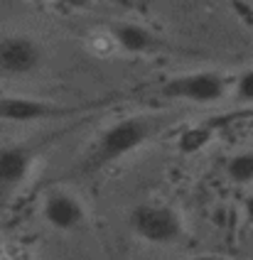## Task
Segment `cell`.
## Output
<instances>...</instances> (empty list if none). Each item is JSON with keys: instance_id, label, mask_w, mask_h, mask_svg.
Returning <instances> with one entry per match:
<instances>
[{"instance_id": "cell-1", "label": "cell", "mask_w": 253, "mask_h": 260, "mask_svg": "<svg viewBox=\"0 0 253 260\" xmlns=\"http://www.w3.org/2000/svg\"><path fill=\"white\" fill-rule=\"evenodd\" d=\"M152 133H155V120L145 116L125 118V120L113 123L96 145L93 157H91V167H99V165H106V162H113V159L128 155L138 145L145 143Z\"/></svg>"}, {"instance_id": "cell-7", "label": "cell", "mask_w": 253, "mask_h": 260, "mask_svg": "<svg viewBox=\"0 0 253 260\" xmlns=\"http://www.w3.org/2000/svg\"><path fill=\"white\" fill-rule=\"evenodd\" d=\"M30 150L25 147H3L0 150V197L13 189L30 172Z\"/></svg>"}, {"instance_id": "cell-9", "label": "cell", "mask_w": 253, "mask_h": 260, "mask_svg": "<svg viewBox=\"0 0 253 260\" xmlns=\"http://www.w3.org/2000/svg\"><path fill=\"white\" fill-rule=\"evenodd\" d=\"M226 172L236 184L253 182V152H241L236 157H231L226 165Z\"/></svg>"}, {"instance_id": "cell-4", "label": "cell", "mask_w": 253, "mask_h": 260, "mask_svg": "<svg viewBox=\"0 0 253 260\" xmlns=\"http://www.w3.org/2000/svg\"><path fill=\"white\" fill-rule=\"evenodd\" d=\"M42 64V49L40 44L25 37V35H10L0 40V72L10 76H25L32 74Z\"/></svg>"}, {"instance_id": "cell-11", "label": "cell", "mask_w": 253, "mask_h": 260, "mask_svg": "<svg viewBox=\"0 0 253 260\" xmlns=\"http://www.w3.org/2000/svg\"><path fill=\"white\" fill-rule=\"evenodd\" d=\"M236 93L241 101H253V72H246L241 79H238Z\"/></svg>"}, {"instance_id": "cell-13", "label": "cell", "mask_w": 253, "mask_h": 260, "mask_svg": "<svg viewBox=\"0 0 253 260\" xmlns=\"http://www.w3.org/2000/svg\"><path fill=\"white\" fill-rule=\"evenodd\" d=\"M189 260H224V258H216V255H197V258H189Z\"/></svg>"}, {"instance_id": "cell-5", "label": "cell", "mask_w": 253, "mask_h": 260, "mask_svg": "<svg viewBox=\"0 0 253 260\" xmlns=\"http://www.w3.org/2000/svg\"><path fill=\"white\" fill-rule=\"evenodd\" d=\"M72 111L74 108L35 101V99H15V96H3L0 99V120H13V123H30V120L59 118V116L72 113Z\"/></svg>"}, {"instance_id": "cell-8", "label": "cell", "mask_w": 253, "mask_h": 260, "mask_svg": "<svg viewBox=\"0 0 253 260\" xmlns=\"http://www.w3.org/2000/svg\"><path fill=\"white\" fill-rule=\"evenodd\" d=\"M113 37L116 42L131 52V54H140V52H148L155 47V37L148 27L143 25H135V22H123V25H116L113 27Z\"/></svg>"}, {"instance_id": "cell-12", "label": "cell", "mask_w": 253, "mask_h": 260, "mask_svg": "<svg viewBox=\"0 0 253 260\" xmlns=\"http://www.w3.org/2000/svg\"><path fill=\"white\" fill-rule=\"evenodd\" d=\"M243 209H246V216H248V221L253 223V197H248V199H246Z\"/></svg>"}, {"instance_id": "cell-3", "label": "cell", "mask_w": 253, "mask_h": 260, "mask_svg": "<svg viewBox=\"0 0 253 260\" xmlns=\"http://www.w3.org/2000/svg\"><path fill=\"white\" fill-rule=\"evenodd\" d=\"M226 93V81L214 72H197L184 76H172L163 86L165 99H182L192 103L222 101Z\"/></svg>"}, {"instance_id": "cell-10", "label": "cell", "mask_w": 253, "mask_h": 260, "mask_svg": "<svg viewBox=\"0 0 253 260\" xmlns=\"http://www.w3.org/2000/svg\"><path fill=\"white\" fill-rule=\"evenodd\" d=\"M209 138H211V130L209 128H189L179 135L177 145L182 152H197V150H202L209 143Z\"/></svg>"}, {"instance_id": "cell-6", "label": "cell", "mask_w": 253, "mask_h": 260, "mask_svg": "<svg viewBox=\"0 0 253 260\" xmlns=\"http://www.w3.org/2000/svg\"><path fill=\"white\" fill-rule=\"evenodd\" d=\"M45 218L59 231H72L84 223V206L67 191H52L45 199Z\"/></svg>"}, {"instance_id": "cell-2", "label": "cell", "mask_w": 253, "mask_h": 260, "mask_svg": "<svg viewBox=\"0 0 253 260\" xmlns=\"http://www.w3.org/2000/svg\"><path fill=\"white\" fill-rule=\"evenodd\" d=\"M131 229L140 238H145L150 243H172L182 236V218L170 209V206H135L131 211Z\"/></svg>"}, {"instance_id": "cell-14", "label": "cell", "mask_w": 253, "mask_h": 260, "mask_svg": "<svg viewBox=\"0 0 253 260\" xmlns=\"http://www.w3.org/2000/svg\"><path fill=\"white\" fill-rule=\"evenodd\" d=\"M61 3H69V5H74V8H79V5H86V0H61Z\"/></svg>"}]
</instances>
